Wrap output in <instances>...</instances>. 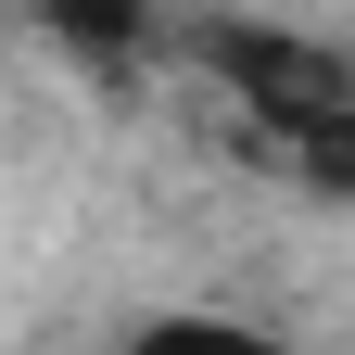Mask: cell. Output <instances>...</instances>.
<instances>
[{
  "label": "cell",
  "mask_w": 355,
  "mask_h": 355,
  "mask_svg": "<svg viewBox=\"0 0 355 355\" xmlns=\"http://www.w3.org/2000/svg\"><path fill=\"white\" fill-rule=\"evenodd\" d=\"M191 51L229 76V102H254L266 127H292L304 153L355 114V64L318 51V38H292V26H191Z\"/></svg>",
  "instance_id": "6da1fadb"
},
{
  "label": "cell",
  "mask_w": 355,
  "mask_h": 355,
  "mask_svg": "<svg viewBox=\"0 0 355 355\" xmlns=\"http://www.w3.org/2000/svg\"><path fill=\"white\" fill-rule=\"evenodd\" d=\"M114 355H304V343L266 330V318H229V304H165V318H140Z\"/></svg>",
  "instance_id": "7a4b0ae2"
}]
</instances>
